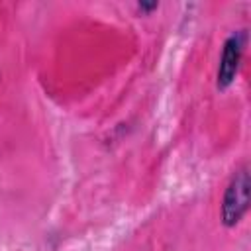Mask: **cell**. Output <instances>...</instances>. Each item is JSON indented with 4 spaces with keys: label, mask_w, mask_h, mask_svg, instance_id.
Wrapping results in <instances>:
<instances>
[{
    "label": "cell",
    "mask_w": 251,
    "mask_h": 251,
    "mask_svg": "<svg viewBox=\"0 0 251 251\" xmlns=\"http://www.w3.org/2000/svg\"><path fill=\"white\" fill-rule=\"evenodd\" d=\"M249 188H251V180H249V167L243 165L239 167L226 190H224V198H222V208H220V218L222 224L226 227H235L243 216L249 210Z\"/></svg>",
    "instance_id": "6da1fadb"
},
{
    "label": "cell",
    "mask_w": 251,
    "mask_h": 251,
    "mask_svg": "<svg viewBox=\"0 0 251 251\" xmlns=\"http://www.w3.org/2000/svg\"><path fill=\"white\" fill-rule=\"evenodd\" d=\"M245 45H247V31L245 29L233 31L224 41L220 63H218V73H216V88L218 90H226L233 84V80L239 73V67H241Z\"/></svg>",
    "instance_id": "7a4b0ae2"
},
{
    "label": "cell",
    "mask_w": 251,
    "mask_h": 251,
    "mask_svg": "<svg viewBox=\"0 0 251 251\" xmlns=\"http://www.w3.org/2000/svg\"><path fill=\"white\" fill-rule=\"evenodd\" d=\"M137 8H139L141 12H151V10H157L159 4H157V2H137Z\"/></svg>",
    "instance_id": "3957f363"
}]
</instances>
